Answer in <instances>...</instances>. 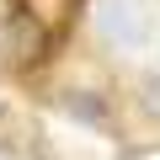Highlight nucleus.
Listing matches in <instances>:
<instances>
[{"label": "nucleus", "mask_w": 160, "mask_h": 160, "mask_svg": "<svg viewBox=\"0 0 160 160\" xmlns=\"http://www.w3.org/2000/svg\"><path fill=\"white\" fill-rule=\"evenodd\" d=\"M64 112H69V118H86V123H107V107H102L91 91H69V96H64Z\"/></svg>", "instance_id": "4"}, {"label": "nucleus", "mask_w": 160, "mask_h": 160, "mask_svg": "<svg viewBox=\"0 0 160 160\" xmlns=\"http://www.w3.org/2000/svg\"><path fill=\"white\" fill-rule=\"evenodd\" d=\"M80 0H6V48L16 64H43L75 27Z\"/></svg>", "instance_id": "1"}, {"label": "nucleus", "mask_w": 160, "mask_h": 160, "mask_svg": "<svg viewBox=\"0 0 160 160\" xmlns=\"http://www.w3.org/2000/svg\"><path fill=\"white\" fill-rule=\"evenodd\" d=\"M0 155H11V160H38L43 155V128L11 102H0Z\"/></svg>", "instance_id": "3"}, {"label": "nucleus", "mask_w": 160, "mask_h": 160, "mask_svg": "<svg viewBox=\"0 0 160 160\" xmlns=\"http://www.w3.org/2000/svg\"><path fill=\"white\" fill-rule=\"evenodd\" d=\"M96 32H102L107 48H139L149 38L144 0H102V6H96Z\"/></svg>", "instance_id": "2"}]
</instances>
